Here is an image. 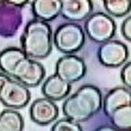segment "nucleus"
I'll return each instance as SVG.
<instances>
[{"instance_id":"nucleus-1","label":"nucleus","mask_w":131,"mask_h":131,"mask_svg":"<svg viewBox=\"0 0 131 131\" xmlns=\"http://www.w3.org/2000/svg\"><path fill=\"white\" fill-rule=\"evenodd\" d=\"M0 72L26 87H37L45 76L42 63L30 59L20 48H6L0 51Z\"/></svg>"},{"instance_id":"nucleus-2","label":"nucleus","mask_w":131,"mask_h":131,"mask_svg":"<svg viewBox=\"0 0 131 131\" xmlns=\"http://www.w3.org/2000/svg\"><path fill=\"white\" fill-rule=\"evenodd\" d=\"M103 106V93L94 85H83L64 100V116L76 123H85L94 117Z\"/></svg>"},{"instance_id":"nucleus-3","label":"nucleus","mask_w":131,"mask_h":131,"mask_svg":"<svg viewBox=\"0 0 131 131\" xmlns=\"http://www.w3.org/2000/svg\"><path fill=\"white\" fill-rule=\"evenodd\" d=\"M20 49L34 60L47 59L52 50V30L49 23L32 19L25 25Z\"/></svg>"},{"instance_id":"nucleus-4","label":"nucleus","mask_w":131,"mask_h":131,"mask_svg":"<svg viewBox=\"0 0 131 131\" xmlns=\"http://www.w3.org/2000/svg\"><path fill=\"white\" fill-rule=\"evenodd\" d=\"M86 35L82 26L78 23L61 24L52 35V44L59 51L66 55L80 51L85 45Z\"/></svg>"},{"instance_id":"nucleus-5","label":"nucleus","mask_w":131,"mask_h":131,"mask_svg":"<svg viewBox=\"0 0 131 131\" xmlns=\"http://www.w3.org/2000/svg\"><path fill=\"white\" fill-rule=\"evenodd\" d=\"M31 100L29 87L0 72V103L7 108L20 110Z\"/></svg>"},{"instance_id":"nucleus-6","label":"nucleus","mask_w":131,"mask_h":131,"mask_svg":"<svg viewBox=\"0 0 131 131\" xmlns=\"http://www.w3.org/2000/svg\"><path fill=\"white\" fill-rule=\"evenodd\" d=\"M82 29L85 35H87L91 41L101 44L111 41L114 37L117 24L108 14L104 12H95L85 20V26Z\"/></svg>"},{"instance_id":"nucleus-7","label":"nucleus","mask_w":131,"mask_h":131,"mask_svg":"<svg viewBox=\"0 0 131 131\" xmlns=\"http://www.w3.org/2000/svg\"><path fill=\"white\" fill-rule=\"evenodd\" d=\"M97 56L104 67L118 68L126 62L129 57V49L123 42L111 39L100 44Z\"/></svg>"},{"instance_id":"nucleus-8","label":"nucleus","mask_w":131,"mask_h":131,"mask_svg":"<svg viewBox=\"0 0 131 131\" xmlns=\"http://www.w3.org/2000/svg\"><path fill=\"white\" fill-rule=\"evenodd\" d=\"M56 75L60 76L68 83H74L85 78L87 73L86 63L81 57L75 54L64 55L60 57L56 62Z\"/></svg>"},{"instance_id":"nucleus-9","label":"nucleus","mask_w":131,"mask_h":131,"mask_svg":"<svg viewBox=\"0 0 131 131\" xmlns=\"http://www.w3.org/2000/svg\"><path fill=\"white\" fill-rule=\"evenodd\" d=\"M30 118L38 125H48L59 118V106L48 98L36 99L30 106Z\"/></svg>"},{"instance_id":"nucleus-10","label":"nucleus","mask_w":131,"mask_h":131,"mask_svg":"<svg viewBox=\"0 0 131 131\" xmlns=\"http://www.w3.org/2000/svg\"><path fill=\"white\" fill-rule=\"evenodd\" d=\"M93 13V3L90 0H61V12L68 23L86 20Z\"/></svg>"},{"instance_id":"nucleus-11","label":"nucleus","mask_w":131,"mask_h":131,"mask_svg":"<svg viewBox=\"0 0 131 131\" xmlns=\"http://www.w3.org/2000/svg\"><path fill=\"white\" fill-rule=\"evenodd\" d=\"M72 90V85L66 82L60 76L52 74L44 80L42 85V94L44 98H48L54 101L63 100L69 95Z\"/></svg>"},{"instance_id":"nucleus-12","label":"nucleus","mask_w":131,"mask_h":131,"mask_svg":"<svg viewBox=\"0 0 131 131\" xmlns=\"http://www.w3.org/2000/svg\"><path fill=\"white\" fill-rule=\"evenodd\" d=\"M131 104V92L130 88L126 87H114L111 91L107 92L105 95V99H103V106L104 113L106 117H108L116 108L124 105Z\"/></svg>"},{"instance_id":"nucleus-13","label":"nucleus","mask_w":131,"mask_h":131,"mask_svg":"<svg viewBox=\"0 0 131 131\" xmlns=\"http://www.w3.org/2000/svg\"><path fill=\"white\" fill-rule=\"evenodd\" d=\"M31 10L35 19L48 23L60 16L61 0H35L31 1Z\"/></svg>"},{"instance_id":"nucleus-14","label":"nucleus","mask_w":131,"mask_h":131,"mask_svg":"<svg viewBox=\"0 0 131 131\" xmlns=\"http://www.w3.org/2000/svg\"><path fill=\"white\" fill-rule=\"evenodd\" d=\"M24 119L14 108H6L0 112V131H21Z\"/></svg>"},{"instance_id":"nucleus-15","label":"nucleus","mask_w":131,"mask_h":131,"mask_svg":"<svg viewBox=\"0 0 131 131\" xmlns=\"http://www.w3.org/2000/svg\"><path fill=\"white\" fill-rule=\"evenodd\" d=\"M110 124L114 130H130L131 128V104L116 108L108 116Z\"/></svg>"},{"instance_id":"nucleus-16","label":"nucleus","mask_w":131,"mask_h":131,"mask_svg":"<svg viewBox=\"0 0 131 131\" xmlns=\"http://www.w3.org/2000/svg\"><path fill=\"white\" fill-rule=\"evenodd\" d=\"M131 3L129 0H105L104 7L111 18L125 17L130 12Z\"/></svg>"},{"instance_id":"nucleus-17","label":"nucleus","mask_w":131,"mask_h":131,"mask_svg":"<svg viewBox=\"0 0 131 131\" xmlns=\"http://www.w3.org/2000/svg\"><path fill=\"white\" fill-rule=\"evenodd\" d=\"M52 131H81L82 126L80 125V123L73 122L69 118H63V119H59L55 124L51 126Z\"/></svg>"},{"instance_id":"nucleus-18","label":"nucleus","mask_w":131,"mask_h":131,"mask_svg":"<svg viewBox=\"0 0 131 131\" xmlns=\"http://www.w3.org/2000/svg\"><path fill=\"white\" fill-rule=\"evenodd\" d=\"M121 79L124 87L130 88L131 86V63L130 62L123 64V68L121 70Z\"/></svg>"},{"instance_id":"nucleus-19","label":"nucleus","mask_w":131,"mask_h":131,"mask_svg":"<svg viewBox=\"0 0 131 131\" xmlns=\"http://www.w3.org/2000/svg\"><path fill=\"white\" fill-rule=\"evenodd\" d=\"M122 35L126 41L131 39V17L125 18L124 21L122 23Z\"/></svg>"},{"instance_id":"nucleus-20","label":"nucleus","mask_w":131,"mask_h":131,"mask_svg":"<svg viewBox=\"0 0 131 131\" xmlns=\"http://www.w3.org/2000/svg\"><path fill=\"white\" fill-rule=\"evenodd\" d=\"M6 4L16 7V8H21L23 6L28 5L29 1H24V0H19V1H18V0H10V1H6Z\"/></svg>"},{"instance_id":"nucleus-21","label":"nucleus","mask_w":131,"mask_h":131,"mask_svg":"<svg viewBox=\"0 0 131 131\" xmlns=\"http://www.w3.org/2000/svg\"><path fill=\"white\" fill-rule=\"evenodd\" d=\"M98 130H114V129H113V126H101Z\"/></svg>"}]
</instances>
